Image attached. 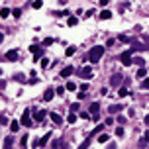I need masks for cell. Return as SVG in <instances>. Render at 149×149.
Here are the masks:
<instances>
[{"instance_id":"d4e9b609","label":"cell","mask_w":149,"mask_h":149,"mask_svg":"<svg viewBox=\"0 0 149 149\" xmlns=\"http://www.w3.org/2000/svg\"><path fill=\"white\" fill-rule=\"evenodd\" d=\"M106 141H108L106 133H100V135H98V143H106Z\"/></svg>"},{"instance_id":"5b68a950","label":"cell","mask_w":149,"mask_h":149,"mask_svg":"<svg viewBox=\"0 0 149 149\" xmlns=\"http://www.w3.org/2000/svg\"><path fill=\"white\" fill-rule=\"evenodd\" d=\"M79 74H81L83 79H90V77H92V67H83Z\"/></svg>"},{"instance_id":"d6986e66","label":"cell","mask_w":149,"mask_h":149,"mask_svg":"<svg viewBox=\"0 0 149 149\" xmlns=\"http://www.w3.org/2000/svg\"><path fill=\"white\" fill-rule=\"evenodd\" d=\"M67 122H69V124H74V122H77V114H73V112H71V114L67 116Z\"/></svg>"},{"instance_id":"8fae6325","label":"cell","mask_w":149,"mask_h":149,"mask_svg":"<svg viewBox=\"0 0 149 149\" xmlns=\"http://www.w3.org/2000/svg\"><path fill=\"white\" fill-rule=\"evenodd\" d=\"M51 137V133H47V135H43L41 139H39V141H33V147H37V145H45V143H47V139Z\"/></svg>"},{"instance_id":"7c38bea8","label":"cell","mask_w":149,"mask_h":149,"mask_svg":"<svg viewBox=\"0 0 149 149\" xmlns=\"http://www.w3.org/2000/svg\"><path fill=\"white\" fill-rule=\"evenodd\" d=\"M33 118H35V122H41L43 118H45V110H37V112L33 114Z\"/></svg>"},{"instance_id":"30bf717a","label":"cell","mask_w":149,"mask_h":149,"mask_svg":"<svg viewBox=\"0 0 149 149\" xmlns=\"http://www.w3.org/2000/svg\"><path fill=\"white\" fill-rule=\"evenodd\" d=\"M73 73H74V69H73V67H65L63 71H61V77H63V79H67V77H71Z\"/></svg>"},{"instance_id":"74e56055","label":"cell","mask_w":149,"mask_h":149,"mask_svg":"<svg viewBox=\"0 0 149 149\" xmlns=\"http://www.w3.org/2000/svg\"><path fill=\"white\" fill-rule=\"evenodd\" d=\"M143 122H145V124H149V114H147L145 118H143Z\"/></svg>"},{"instance_id":"484cf974","label":"cell","mask_w":149,"mask_h":149,"mask_svg":"<svg viewBox=\"0 0 149 149\" xmlns=\"http://www.w3.org/2000/svg\"><path fill=\"white\" fill-rule=\"evenodd\" d=\"M88 145H90V139H86V141H83V143L79 145V149H88Z\"/></svg>"},{"instance_id":"e575fe53","label":"cell","mask_w":149,"mask_h":149,"mask_svg":"<svg viewBox=\"0 0 149 149\" xmlns=\"http://www.w3.org/2000/svg\"><path fill=\"white\" fill-rule=\"evenodd\" d=\"M112 124H114V120H112V116H108L106 118V126H112Z\"/></svg>"},{"instance_id":"4dcf8cb0","label":"cell","mask_w":149,"mask_h":149,"mask_svg":"<svg viewBox=\"0 0 149 149\" xmlns=\"http://www.w3.org/2000/svg\"><path fill=\"white\" fill-rule=\"evenodd\" d=\"M79 110H81L79 104H71V112H73V114H74V112H79Z\"/></svg>"},{"instance_id":"8d00e7d4","label":"cell","mask_w":149,"mask_h":149,"mask_svg":"<svg viewBox=\"0 0 149 149\" xmlns=\"http://www.w3.org/2000/svg\"><path fill=\"white\" fill-rule=\"evenodd\" d=\"M108 149H118V147H116V143H110V145H108Z\"/></svg>"},{"instance_id":"9a60e30c","label":"cell","mask_w":149,"mask_h":149,"mask_svg":"<svg viewBox=\"0 0 149 149\" xmlns=\"http://www.w3.org/2000/svg\"><path fill=\"white\" fill-rule=\"evenodd\" d=\"M122 63L126 65V67H128V65H133V63H131V57H129V55H126V53L122 55Z\"/></svg>"},{"instance_id":"ba28073f","label":"cell","mask_w":149,"mask_h":149,"mask_svg":"<svg viewBox=\"0 0 149 149\" xmlns=\"http://www.w3.org/2000/svg\"><path fill=\"white\" fill-rule=\"evenodd\" d=\"M53 96H55V90H51V88H47V90L43 92V100H45V102H49V100H51Z\"/></svg>"},{"instance_id":"44dd1931","label":"cell","mask_w":149,"mask_h":149,"mask_svg":"<svg viewBox=\"0 0 149 149\" xmlns=\"http://www.w3.org/2000/svg\"><path fill=\"white\" fill-rule=\"evenodd\" d=\"M12 141H14L12 137H6V139H4V149H10L12 147Z\"/></svg>"},{"instance_id":"5bb4252c","label":"cell","mask_w":149,"mask_h":149,"mask_svg":"<svg viewBox=\"0 0 149 149\" xmlns=\"http://www.w3.org/2000/svg\"><path fill=\"white\" fill-rule=\"evenodd\" d=\"M112 18V12L110 10H102L100 12V20H110Z\"/></svg>"},{"instance_id":"4316f807","label":"cell","mask_w":149,"mask_h":149,"mask_svg":"<svg viewBox=\"0 0 149 149\" xmlns=\"http://www.w3.org/2000/svg\"><path fill=\"white\" fill-rule=\"evenodd\" d=\"M77 18H74V16H71V18H69V20H67V24H69V26H77Z\"/></svg>"},{"instance_id":"7a4b0ae2","label":"cell","mask_w":149,"mask_h":149,"mask_svg":"<svg viewBox=\"0 0 149 149\" xmlns=\"http://www.w3.org/2000/svg\"><path fill=\"white\" fill-rule=\"evenodd\" d=\"M22 126H30L32 128V114H30V110H24V114H22Z\"/></svg>"},{"instance_id":"277c9868","label":"cell","mask_w":149,"mask_h":149,"mask_svg":"<svg viewBox=\"0 0 149 149\" xmlns=\"http://www.w3.org/2000/svg\"><path fill=\"white\" fill-rule=\"evenodd\" d=\"M30 51H32V53L35 55V57H33L35 61H37V59H39V57L43 55V49H41V47H37V45H32V47H30Z\"/></svg>"},{"instance_id":"f546056e","label":"cell","mask_w":149,"mask_h":149,"mask_svg":"<svg viewBox=\"0 0 149 149\" xmlns=\"http://www.w3.org/2000/svg\"><path fill=\"white\" fill-rule=\"evenodd\" d=\"M12 14H14V16H16V18H20V14H22V10H20V8H14V10H12Z\"/></svg>"},{"instance_id":"2e32d148","label":"cell","mask_w":149,"mask_h":149,"mask_svg":"<svg viewBox=\"0 0 149 149\" xmlns=\"http://www.w3.org/2000/svg\"><path fill=\"white\" fill-rule=\"evenodd\" d=\"M10 129H12V131H18V129H20V122H18V120H14V122L10 124Z\"/></svg>"},{"instance_id":"1f68e13d","label":"cell","mask_w":149,"mask_h":149,"mask_svg":"<svg viewBox=\"0 0 149 149\" xmlns=\"http://www.w3.org/2000/svg\"><path fill=\"white\" fill-rule=\"evenodd\" d=\"M141 88H145V90H147V88H149V79H145V81L141 83Z\"/></svg>"},{"instance_id":"f35d334b","label":"cell","mask_w":149,"mask_h":149,"mask_svg":"<svg viewBox=\"0 0 149 149\" xmlns=\"http://www.w3.org/2000/svg\"><path fill=\"white\" fill-rule=\"evenodd\" d=\"M2 122H4V118H2V116H0V124H2Z\"/></svg>"},{"instance_id":"e0dca14e","label":"cell","mask_w":149,"mask_h":149,"mask_svg":"<svg viewBox=\"0 0 149 149\" xmlns=\"http://www.w3.org/2000/svg\"><path fill=\"white\" fill-rule=\"evenodd\" d=\"M120 110H124V108H122V106H118V104H116V106H110V110H108V112H110V114H118Z\"/></svg>"},{"instance_id":"9c48e42d","label":"cell","mask_w":149,"mask_h":149,"mask_svg":"<svg viewBox=\"0 0 149 149\" xmlns=\"http://www.w3.org/2000/svg\"><path fill=\"white\" fill-rule=\"evenodd\" d=\"M6 59H8V61H16V59H18V51H16V49H10V51L6 53Z\"/></svg>"},{"instance_id":"83f0119b","label":"cell","mask_w":149,"mask_h":149,"mask_svg":"<svg viewBox=\"0 0 149 149\" xmlns=\"http://www.w3.org/2000/svg\"><path fill=\"white\" fill-rule=\"evenodd\" d=\"M65 88H67V90H77V85H74V83H67Z\"/></svg>"},{"instance_id":"ac0fdd59","label":"cell","mask_w":149,"mask_h":149,"mask_svg":"<svg viewBox=\"0 0 149 149\" xmlns=\"http://www.w3.org/2000/svg\"><path fill=\"white\" fill-rule=\"evenodd\" d=\"M145 73H147V69H145V67H139V71H137V79H143V77H145Z\"/></svg>"},{"instance_id":"6da1fadb","label":"cell","mask_w":149,"mask_h":149,"mask_svg":"<svg viewBox=\"0 0 149 149\" xmlns=\"http://www.w3.org/2000/svg\"><path fill=\"white\" fill-rule=\"evenodd\" d=\"M102 55H104V47L94 45V47L90 49V53H88V59H90V63H98V61L102 59Z\"/></svg>"},{"instance_id":"d590c367","label":"cell","mask_w":149,"mask_h":149,"mask_svg":"<svg viewBox=\"0 0 149 149\" xmlns=\"http://www.w3.org/2000/svg\"><path fill=\"white\" fill-rule=\"evenodd\" d=\"M102 128H104V126H96V128H94V133H100V131H102Z\"/></svg>"},{"instance_id":"f1b7e54d","label":"cell","mask_w":149,"mask_h":149,"mask_svg":"<svg viewBox=\"0 0 149 149\" xmlns=\"http://www.w3.org/2000/svg\"><path fill=\"white\" fill-rule=\"evenodd\" d=\"M116 135H118V137H122V135H124V128H122V126L116 128Z\"/></svg>"},{"instance_id":"ffe728a7","label":"cell","mask_w":149,"mask_h":149,"mask_svg":"<svg viewBox=\"0 0 149 149\" xmlns=\"http://www.w3.org/2000/svg\"><path fill=\"white\" fill-rule=\"evenodd\" d=\"M51 149H63V141H53V143H51Z\"/></svg>"},{"instance_id":"3957f363","label":"cell","mask_w":149,"mask_h":149,"mask_svg":"<svg viewBox=\"0 0 149 149\" xmlns=\"http://www.w3.org/2000/svg\"><path fill=\"white\" fill-rule=\"evenodd\" d=\"M122 81H124L122 74H114V77L110 79V86H120V85H122Z\"/></svg>"},{"instance_id":"836d02e7","label":"cell","mask_w":149,"mask_h":149,"mask_svg":"<svg viewBox=\"0 0 149 149\" xmlns=\"http://www.w3.org/2000/svg\"><path fill=\"white\" fill-rule=\"evenodd\" d=\"M65 90H67V88H63V86H59V88H57V94H61V96H63V94H65Z\"/></svg>"},{"instance_id":"ab89813d","label":"cell","mask_w":149,"mask_h":149,"mask_svg":"<svg viewBox=\"0 0 149 149\" xmlns=\"http://www.w3.org/2000/svg\"><path fill=\"white\" fill-rule=\"evenodd\" d=\"M147 69H149V67H147Z\"/></svg>"},{"instance_id":"8992f818","label":"cell","mask_w":149,"mask_h":149,"mask_svg":"<svg viewBox=\"0 0 149 149\" xmlns=\"http://www.w3.org/2000/svg\"><path fill=\"white\" fill-rule=\"evenodd\" d=\"M147 145H149V131H145L143 137L139 139V147H147Z\"/></svg>"},{"instance_id":"603a6c76","label":"cell","mask_w":149,"mask_h":149,"mask_svg":"<svg viewBox=\"0 0 149 149\" xmlns=\"http://www.w3.org/2000/svg\"><path fill=\"white\" fill-rule=\"evenodd\" d=\"M128 94H129V92H128V88H124V86H122V88H120V92H118V96H122V98H126Z\"/></svg>"},{"instance_id":"d6a6232c","label":"cell","mask_w":149,"mask_h":149,"mask_svg":"<svg viewBox=\"0 0 149 149\" xmlns=\"http://www.w3.org/2000/svg\"><path fill=\"white\" fill-rule=\"evenodd\" d=\"M65 53H67V55H69V57H71V55L74 53V47H67V51H65Z\"/></svg>"},{"instance_id":"4fadbf2b","label":"cell","mask_w":149,"mask_h":149,"mask_svg":"<svg viewBox=\"0 0 149 149\" xmlns=\"http://www.w3.org/2000/svg\"><path fill=\"white\" fill-rule=\"evenodd\" d=\"M49 118L53 120L55 124H63V118L59 116V114H55V112H51V114H49Z\"/></svg>"},{"instance_id":"cb8c5ba5","label":"cell","mask_w":149,"mask_h":149,"mask_svg":"<svg viewBox=\"0 0 149 149\" xmlns=\"http://www.w3.org/2000/svg\"><path fill=\"white\" fill-rule=\"evenodd\" d=\"M131 63H135V65H139V67H143V63H145V61H143L141 57H135V59H131Z\"/></svg>"},{"instance_id":"52a82bcc","label":"cell","mask_w":149,"mask_h":149,"mask_svg":"<svg viewBox=\"0 0 149 149\" xmlns=\"http://www.w3.org/2000/svg\"><path fill=\"white\" fill-rule=\"evenodd\" d=\"M88 110H90V116H98V110H100V104H98V102H92Z\"/></svg>"},{"instance_id":"7402d4cb","label":"cell","mask_w":149,"mask_h":149,"mask_svg":"<svg viewBox=\"0 0 149 149\" xmlns=\"http://www.w3.org/2000/svg\"><path fill=\"white\" fill-rule=\"evenodd\" d=\"M8 16H10V10H8V8H2V10H0V18H8Z\"/></svg>"}]
</instances>
